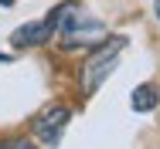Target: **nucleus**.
I'll return each mask as SVG.
<instances>
[{
  "label": "nucleus",
  "mask_w": 160,
  "mask_h": 149,
  "mask_svg": "<svg viewBox=\"0 0 160 149\" xmlns=\"http://www.w3.org/2000/svg\"><path fill=\"white\" fill-rule=\"evenodd\" d=\"M123 48H126V37H112L109 44H99V51L89 54L85 68H82V91H85V95H92V91L109 78V71L116 68V58H119Z\"/></svg>",
  "instance_id": "1"
},
{
  "label": "nucleus",
  "mask_w": 160,
  "mask_h": 149,
  "mask_svg": "<svg viewBox=\"0 0 160 149\" xmlns=\"http://www.w3.org/2000/svg\"><path fill=\"white\" fill-rule=\"evenodd\" d=\"M72 119V112L65 109V105H48L38 119H34V139H41L44 146H55L58 139H62V129H65V122Z\"/></svg>",
  "instance_id": "2"
},
{
  "label": "nucleus",
  "mask_w": 160,
  "mask_h": 149,
  "mask_svg": "<svg viewBox=\"0 0 160 149\" xmlns=\"http://www.w3.org/2000/svg\"><path fill=\"white\" fill-rule=\"evenodd\" d=\"M55 30H58V7H55L48 17H41V21H34V24H24V27H17L14 34H10V41H14L17 48H34V44H44Z\"/></svg>",
  "instance_id": "3"
},
{
  "label": "nucleus",
  "mask_w": 160,
  "mask_h": 149,
  "mask_svg": "<svg viewBox=\"0 0 160 149\" xmlns=\"http://www.w3.org/2000/svg\"><path fill=\"white\" fill-rule=\"evenodd\" d=\"M157 102H160V88L157 85H136L133 88V112H153L157 109Z\"/></svg>",
  "instance_id": "4"
},
{
  "label": "nucleus",
  "mask_w": 160,
  "mask_h": 149,
  "mask_svg": "<svg viewBox=\"0 0 160 149\" xmlns=\"http://www.w3.org/2000/svg\"><path fill=\"white\" fill-rule=\"evenodd\" d=\"M0 3H3V7H14V3H17V0H0Z\"/></svg>",
  "instance_id": "5"
},
{
  "label": "nucleus",
  "mask_w": 160,
  "mask_h": 149,
  "mask_svg": "<svg viewBox=\"0 0 160 149\" xmlns=\"http://www.w3.org/2000/svg\"><path fill=\"white\" fill-rule=\"evenodd\" d=\"M153 10H157V17H160V0H157V3H153Z\"/></svg>",
  "instance_id": "6"
},
{
  "label": "nucleus",
  "mask_w": 160,
  "mask_h": 149,
  "mask_svg": "<svg viewBox=\"0 0 160 149\" xmlns=\"http://www.w3.org/2000/svg\"><path fill=\"white\" fill-rule=\"evenodd\" d=\"M0 61H7V54H0Z\"/></svg>",
  "instance_id": "7"
}]
</instances>
